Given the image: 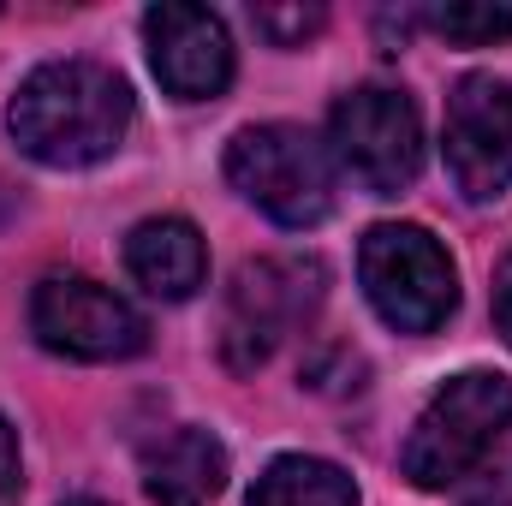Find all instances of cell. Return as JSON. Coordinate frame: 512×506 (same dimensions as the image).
Masks as SVG:
<instances>
[{"mask_svg":"<svg viewBox=\"0 0 512 506\" xmlns=\"http://www.w3.org/2000/svg\"><path fill=\"white\" fill-rule=\"evenodd\" d=\"M423 18H429V30H441L447 42H465V48L512 36V6H429Z\"/></svg>","mask_w":512,"mask_h":506,"instance_id":"4fadbf2b","label":"cell"},{"mask_svg":"<svg viewBox=\"0 0 512 506\" xmlns=\"http://www.w3.org/2000/svg\"><path fill=\"white\" fill-rule=\"evenodd\" d=\"M143 42H149L155 78L179 102H209L233 84V42L209 6H179V0L155 6L143 18Z\"/></svg>","mask_w":512,"mask_h":506,"instance_id":"9c48e42d","label":"cell"},{"mask_svg":"<svg viewBox=\"0 0 512 506\" xmlns=\"http://www.w3.org/2000/svg\"><path fill=\"white\" fill-rule=\"evenodd\" d=\"M18 495H24V483H18V435L0 417V506H18Z\"/></svg>","mask_w":512,"mask_h":506,"instance_id":"9a60e30c","label":"cell"},{"mask_svg":"<svg viewBox=\"0 0 512 506\" xmlns=\"http://www.w3.org/2000/svg\"><path fill=\"white\" fill-rule=\"evenodd\" d=\"M66 506H102V501H66Z\"/></svg>","mask_w":512,"mask_h":506,"instance_id":"e0dca14e","label":"cell"},{"mask_svg":"<svg viewBox=\"0 0 512 506\" xmlns=\"http://www.w3.org/2000/svg\"><path fill=\"white\" fill-rule=\"evenodd\" d=\"M6 126H12L24 155H36L48 167H90V161H102L126 143L131 90L114 66L48 60L18 84V96L6 108Z\"/></svg>","mask_w":512,"mask_h":506,"instance_id":"6da1fadb","label":"cell"},{"mask_svg":"<svg viewBox=\"0 0 512 506\" xmlns=\"http://www.w3.org/2000/svg\"><path fill=\"white\" fill-rule=\"evenodd\" d=\"M334 155L364 191H376V197L405 191L417 179V167H423V126H417L411 96L382 90V84L340 96V108H334Z\"/></svg>","mask_w":512,"mask_h":506,"instance_id":"8992f818","label":"cell"},{"mask_svg":"<svg viewBox=\"0 0 512 506\" xmlns=\"http://www.w3.org/2000/svg\"><path fill=\"white\" fill-rule=\"evenodd\" d=\"M322 298V268L304 262V256H262L245 262L239 280H233V298H227V358L233 370H256L274 340H286L310 304Z\"/></svg>","mask_w":512,"mask_h":506,"instance_id":"52a82bcc","label":"cell"},{"mask_svg":"<svg viewBox=\"0 0 512 506\" xmlns=\"http://www.w3.org/2000/svg\"><path fill=\"white\" fill-rule=\"evenodd\" d=\"M126 268L131 280L143 292H155V298H191L203 286L209 256H203V239H197L191 221L161 215V221H143L126 239Z\"/></svg>","mask_w":512,"mask_h":506,"instance_id":"8fae6325","label":"cell"},{"mask_svg":"<svg viewBox=\"0 0 512 506\" xmlns=\"http://www.w3.org/2000/svg\"><path fill=\"white\" fill-rule=\"evenodd\" d=\"M495 322H501V334H507V346H512V251L495 268Z\"/></svg>","mask_w":512,"mask_h":506,"instance_id":"2e32d148","label":"cell"},{"mask_svg":"<svg viewBox=\"0 0 512 506\" xmlns=\"http://www.w3.org/2000/svg\"><path fill=\"white\" fill-rule=\"evenodd\" d=\"M227 179L280 227H316L334 209V161L304 126H245L227 143Z\"/></svg>","mask_w":512,"mask_h":506,"instance_id":"3957f363","label":"cell"},{"mask_svg":"<svg viewBox=\"0 0 512 506\" xmlns=\"http://www.w3.org/2000/svg\"><path fill=\"white\" fill-rule=\"evenodd\" d=\"M447 173L477 203L512 185V84L465 78L447 96Z\"/></svg>","mask_w":512,"mask_h":506,"instance_id":"ba28073f","label":"cell"},{"mask_svg":"<svg viewBox=\"0 0 512 506\" xmlns=\"http://www.w3.org/2000/svg\"><path fill=\"white\" fill-rule=\"evenodd\" d=\"M358 274H364V292L382 310V322L399 334H435L459 304L453 256L435 245V233L405 227V221H387L364 239Z\"/></svg>","mask_w":512,"mask_h":506,"instance_id":"277c9868","label":"cell"},{"mask_svg":"<svg viewBox=\"0 0 512 506\" xmlns=\"http://www.w3.org/2000/svg\"><path fill=\"white\" fill-rule=\"evenodd\" d=\"M251 506H358V489L340 465L328 459H274L251 489Z\"/></svg>","mask_w":512,"mask_h":506,"instance_id":"7c38bea8","label":"cell"},{"mask_svg":"<svg viewBox=\"0 0 512 506\" xmlns=\"http://www.w3.org/2000/svg\"><path fill=\"white\" fill-rule=\"evenodd\" d=\"M143 489L155 506H209L227 489V447L209 429H173L143 453Z\"/></svg>","mask_w":512,"mask_h":506,"instance_id":"30bf717a","label":"cell"},{"mask_svg":"<svg viewBox=\"0 0 512 506\" xmlns=\"http://www.w3.org/2000/svg\"><path fill=\"white\" fill-rule=\"evenodd\" d=\"M30 328L48 352L60 358H84V364H108V358H131L143 352L149 328L126 298L102 280L84 274H48L30 298Z\"/></svg>","mask_w":512,"mask_h":506,"instance_id":"5b68a950","label":"cell"},{"mask_svg":"<svg viewBox=\"0 0 512 506\" xmlns=\"http://www.w3.org/2000/svg\"><path fill=\"white\" fill-rule=\"evenodd\" d=\"M512 423V381L495 370H465L453 376L417 417L405 441V477L417 489H447L465 471L489 459V447Z\"/></svg>","mask_w":512,"mask_h":506,"instance_id":"7a4b0ae2","label":"cell"},{"mask_svg":"<svg viewBox=\"0 0 512 506\" xmlns=\"http://www.w3.org/2000/svg\"><path fill=\"white\" fill-rule=\"evenodd\" d=\"M251 18L274 48H304V36L322 30V6H256Z\"/></svg>","mask_w":512,"mask_h":506,"instance_id":"5bb4252c","label":"cell"}]
</instances>
